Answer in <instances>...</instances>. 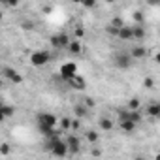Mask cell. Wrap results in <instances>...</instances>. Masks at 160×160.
I'll use <instances>...</instances> for the list:
<instances>
[{"instance_id":"obj_1","label":"cell","mask_w":160,"mask_h":160,"mask_svg":"<svg viewBox=\"0 0 160 160\" xmlns=\"http://www.w3.org/2000/svg\"><path fill=\"white\" fill-rule=\"evenodd\" d=\"M45 151H49V152H51V154H55L57 158H64V156L68 154L66 141L60 138V134L47 138V141H45Z\"/></svg>"},{"instance_id":"obj_2","label":"cell","mask_w":160,"mask_h":160,"mask_svg":"<svg viewBox=\"0 0 160 160\" xmlns=\"http://www.w3.org/2000/svg\"><path fill=\"white\" fill-rule=\"evenodd\" d=\"M49 60H51V53H49V51H45V49L34 51V53L30 55V64H32V66H36V68L45 66Z\"/></svg>"},{"instance_id":"obj_3","label":"cell","mask_w":160,"mask_h":160,"mask_svg":"<svg viewBox=\"0 0 160 160\" xmlns=\"http://www.w3.org/2000/svg\"><path fill=\"white\" fill-rule=\"evenodd\" d=\"M132 58H130V55H128V51H121V53H117L115 57H113V64H115V68H119V70H128L130 66H132Z\"/></svg>"},{"instance_id":"obj_4","label":"cell","mask_w":160,"mask_h":160,"mask_svg":"<svg viewBox=\"0 0 160 160\" xmlns=\"http://www.w3.org/2000/svg\"><path fill=\"white\" fill-rule=\"evenodd\" d=\"M70 36L66 34V32H58V34H53L51 36V45L55 47V49H66L68 45H70Z\"/></svg>"},{"instance_id":"obj_5","label":"cell","mask_w":160,"mask_h":160,"mask_svg":"<svg viewBox=\"0 0 160 160\" xmlns=\"http://www.w3.org/2000/svg\"><path fill=\"white\" fill-rule=\"evenodd\" d=\"M75 73H77V64L75 62H64L60 66V70H58V75H60L62 81H68V79L72 75H75Z\"/></svg>"},{"instance_id":"obj_6","label":"cell","mask_w":160,"mask_h":160,"mask_svg":"<svg viewBox=\"0 0 160 160\" xmlns=\"http://www.w3.org/2000/svg\"><path fill=\"white\" fill-rule=\"evenodd\" d=\"M66 147H68V152H72V154H79L81 152V139H79L75 134H70V136H66Z\"/></svg>"},{"instance_id":"obj_7","label":"cell","mask_w":160,"mask_h":160,"mask_svg":"<svg viewBox=\"0 0 160 160\" xmlns=\"http://www.w3.org/2000/svg\"><path fill=\"white\" fill-rule=\"evenodd\" d=\"M117 121H130L134 122L136 126L141 122V113L139 111H128V109H121L119 111V119Z\"/></svg>"},{"instance_id":"obj_8","label":"cell","mask_w":160,"mask_h":160,"mask_svg":"<svg viewBox=\"0 0 160 160\" xmlns=\"http://www.w3.org/2000/svg\"><path fill=\"white\" fill-rule=\"evenodd\" d=\"M68 85H70V89H73V91H83L85 87H87V81H85V77L83 75H79V73H75V75H72L68 81H66Z\"/></svg>"},{"instance_id":"obj_9","label":"cell","mask_w":160,"mask_h":160,"mask_svg":"<svg viewBox=\"0 0 160 160\" xmlns=\"http://www.w3.org/2000/svg\"><path fill=\"white\" fill-rule=\"evenodd\" d=\"M2 73H4V77H6V79H10V81H12V83H15V85H21V83H23V79H25V77H23L15 68H10V66H8V68H4V70H2Z\"/></svg>"},{"instance_id":"obj_10","label":"cell","mask_w":160,"mask_h":160,"mask_svg":"<svg viewBox=\"0 0 160 160\" xmlns=\"http://www.w3.org/2000/svg\"><path fill=\"white\" fill-rule=\"evenodd\" d=\"M128 55H130L132 60H141V58L147 57V47L145 45H132L130 51H128Z\"/></svg>"},{"instance_id":"obj_11","label":"cell","mask_w":160,"mask_h":160,"mask_svg":"<svg viewBox=\"0 0 160 160\" xmlns=\"http://www.w3.org/2000/svg\"><path fill=\"white\" fill-rule=\"evenodd\" d=\"M98 126H100V130H104V132H109V130H113V126H115V121H111L109 117H100V119H98Z\"/></svg>"},{"instance_id":"obj_12","label":"cell","mask_w":160,"mask_h":160,"mask_svg":"<svg viewBox=\"0 0 160 160\" xmlns=\"http://www.w3.org/2000/svg\"><path fill=\"white\" fill-rule=\"evenodd\" d=\"M147 115L152 117V119H158V117H160V104H158V102L149 104V106H147Z\"/></svg>"},{"instance_id":"obj_13","label":"cell","mask_w":160,"mask_h":160,"mask_svg":"<svg viewBox=\"0 0 160 160\" xmlns=\"http://www.w3.org/2000/svg\"><path fill=\"white\" fill-rule=\"evenodd\" d=\"M72 55H79V53H81L83 51V45H81V42H79V40H72L70 42V45L66 47Z\"/></svg>"},{"instance_id":"obj_14","label":"cell","mask_w":160,"mask_h":160,"mask_svg":"<svg viewBox=\"0 0 160 160\" xmlns=\"http://www.w3.org/2000/svg\"><path fill=\"white\" fill-rule=\"evenodd\" d=\"M117 38H121V40H124V42H130V40H134L132 38V27H122L121 30H119V34H117Z\"/></svg>"},{"instance_id":"obj_15","label":"cell","mask_w":160,"mask_h":160,"mask_svg":"<svg viewBox=\"0 0 160 160\" xmlns=\"http://www.w3.org/2000/svg\"><path fill=\"white\" fill-rule=\"evenodd\" d=\"M132 38L134 40H143L145 38V27H141V25L132 27Z\"/></svg>"},{"instance_id":"obj_16","label":"cell","mask_w":160,"mask_h":160,"mask_svg":"<svg viewBox=\"0 0 160 160\" xmlns=\"http://www.w3.org/2000/svg\"><path fill=\"white\" fill-rule=\"evenodd\" d=\"M117 122H119L121 130H122V132H126V134H132V132L136 130V124H134V122H130V121H117Z\"/></svg>"},{"instance_id":"obj_17","label":"cell","mask_w":160,"mask_h":160,"mask_svg":"<svg viewBox=\"0 0 160 160\" xmlns=\"http://www.w3.org/2000/svg\"><path fill=\"white\" fill-rule=\"evenodd\" d=\"M0 113L4 115V119H8V117H13V113H15V109H13V106H8V104H0Z\"/></svg>"},{"instance_id":"obj_18","label":"cell","mask_w":160,"mask_h":160,"mask_svg":"<svg viewBox=\"0 0 160 160\" xmlns=\"http://www.w3.org/2000/svg\"><path fill=\"white\" fill-rule=\"evenodd\" d=\"M58 126H60L64 132H70V128H72V119H70V117H62V119H58Z\"/></svg>"},{"instance_id":"obj_19","label":"cell","mask_w":160,"mask_h":160,"mask_svg":"<svg viewBox=\"0 0 160 160\" xmlns=\"http://www.w3.org/2000/svg\"><path fill=\"white\" fill-rule=\"evenodd\" d=\"M139 106H141V102H139L138 98H132V100H128L126 109H128V111H139Z\"/></svg>"},{"instance_id":"obj_20","label":"cell","mask_w":160,"mask_h":160,"mask_svg":"<svg viewBox=\"0 0 160 160\" xmlns=\"http://www.w3.org/2000/svg\"><path fill=\"white\" fill-rule=\"evenodd\" d=\"M85 138H87V141H89V143H96V141L100 139V134H98L96 130H89V132L85 134Z\"/></svg>"},{"instance_id":"obj_21","label":"cell","mask_w":160,"mask_h":160,"mask_svg":"<svg viewBox=\"0 0 160 160\" xmlns=\"http://www.w3.org/2000/svg\"><path fill=\"white\" fill-rule=\"evenodd\" d=\"M87 113H89V109H87L85 106H75V115H77V119L87 117Z\"/></svg>"},{"instance_id":"obj_22","label":"cell","mask_w":160,"mask_h":160,"mask_svg":"<svg viewBox=\"0 0 160 160\" xmlns=\"http://www.w3.org/2000/svg\"><path fill=\"white\" fill-rule=\"evenodd\" d=\"M109 27H113V28L121 30V28L124 27V21H122L121 17H113V19H111V23H109Z\"/></svg>"},{"instance_id":"obj_23","label":"cell","mask_w":160,"mask_h":160,"mask_svg":"<svg viewBox=\"0 0 160 160\" xmlns=\"http://www.w3.org/2000/svg\"><path fill=\"white\" fill-rule=\"evenodd\" d=\"M12 152V145L8 143V141H4V143H0V154L2 156H8Z\"/></svg>"},{"instance_id":"obj_24","label":"cell","mask_w":160,"mask_h":160,"mask_svg":"<svg viewBox=\"0 0 160 160\" xmlns=\"http://www.w3.org/2000/svg\"><path fill=\"white\" fill-rule=\"evenodd\" d=\"M2 6H6V8H15V6H19V2H15V0H4Z\"/></svg>"},{"instance_id":"obj_25","label":"cell","mask_w":160,"mask_h":160,"mask_svg":"<svg viewBox=\"0 0 160 160\" xmlns=\"http://www.w3.org/2000/svg\"><path fill=\"white\" fill-rule=\"evenodd\" d=\"M83 106H85L87 109H92V108H94V100H92V98H85V102H83Z\"/></svg>"},{"instance_id":"obj_26","label":"cell","mask_w":160,"mask_h":160,"mask_svg":"<svg viewBox=\"0 0 160 160\" xmlns=\"http://www.w3.org/2000/svg\"><path fill=\"white\" fill-rule=\"evenodd\" d=\"M106 32H108L109 36H117V34H119V30H117V28H113V27H108V28H106Z\"/></svg>"},{"instance_id":"obj_27","label":"cell","mask_w":160,"mask_h":160,"mask_svg":"<svg viewBox=\"0 0 160 160\" xmlns=\"http://www.w3.org/2000/svg\"><path fill=\"white\" fill-rule=\"evenodd\" d=\"M91 154L98 158V156H102V149H98V147H94V149H91Z\"/></svg>"},{"instance_id":"obj_28","label":"cell","mask_w":160,"mask_h":160,"mask_svg":"<svg viewBox=\"0 0 160 160\" xmlns=\"http://www.w3.org/2000/svg\"><path fill=\"white\" fill-rule=\"evenodd\" d=\"M145 87H147V89L152 87V79H151V77H145Z\"/></svg>"},{"instance_id":"obj_29","label":"cell","mask_w":160,"mask_h":160,"mask_svg":"<svg viewBox=\"0 0 160 160\" xmlns=\"http://www.w3.org/2000/svg\"><path fill=\"white\" fill-rule=\"evenodd\" d=\"M134 19H136V21H141V19H143L141 12H136V13H134Z\"/></svg>"},{"instance_id":"obj_30","label":"cell","mask_w":160,"mask_h":160,"mask_svg":"<svg viewBox=\"0 0 160 160\" xmlns=\"http://www.w3.org/2000/svg\"><path fill=\"white\" fill-rule=\"evenodd\" d=\"M83 6H85V8H94V6H96V4H94V2H85V4H83Z\"/></svg>"},{"instance_id":"obj_31","label":"cell","mask_w":160,"mask_h":160,"mask_svg":"<svg viewBox=\"0 0 160 160\" xmlns=\"http://www.w3.org/2000/svg\"><path fill=\"white\" fill-rule=\"evenodd\" d=\"M23 28H32V23H23Z\"/></svg>"},{"instance_id":"obj_32","label":"cell","mask_w":160,"mask_h":160,"mask_svg":"<svg viewBox=\"0 0 160 160\" xmlns=\"http://www.w3.org/2000/svg\"><path fill=\"white\" fill-rule=\"evenodd\" d=\"M4 121H6V119H4V115H2V113H0V122H4Z\"/></svg>"},{"instance_id":"obj_33","label":"cell","mask_w":160,"mask_h":160,"mask_svg":"<svg viewBox=\"0 0 160 160\" xmlns=\"http://www.w3.org/2000/svg\"><path fill=\"white\" fill-rule=\"evenodd\" d=\"M0 89H2V77H0Z\"/></svg>"},{"instance_id":"obj_34","label":"cell","mask_w":160,"mask_h":160,"mask_svg":"<svg viewBox=\"0 0 160 160\" xmlns=\"http://www.w3.org/2000/svg\"><path fill=\"white\" fill-rule=\"evenodd\" d=\"M2 17H4V15H2V12H0V21H2Z\"/></svg>"}]
</instances>
